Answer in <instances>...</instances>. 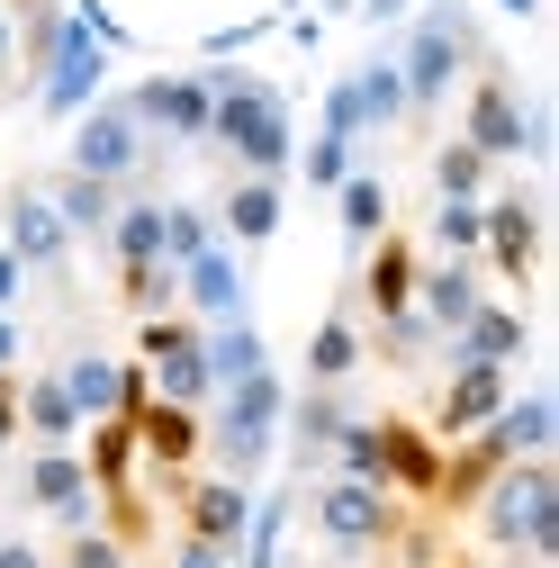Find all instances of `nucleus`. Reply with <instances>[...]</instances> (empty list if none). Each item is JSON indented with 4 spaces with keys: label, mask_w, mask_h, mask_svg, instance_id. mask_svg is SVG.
I'll use <instances>...</instances> for the list:
<instances>
[{
    "label": "nucleus",
    "mask_w": 559,
    "mask_h": 568,
    "mask_svg": "<svg viewBox=\"0 0 559 568\" xmlns=\"http://www.w3.org/2000/svg\"><path fill=\"white\" fill-rule=\"evenodd\" d=\"M487 190H497V163L451 135V145L434 154V199H487Z\"/></svg>",
    "instance_id": "obj_33"
},
{
    "label": "nucleus",
    "mask_w": 559,
    "mask_h": 568,
    "mask_svg": "<svg viewBox=\"0 0 559 568\" xmlns=\"http://www.w3.org/2000/svg\"><path fill=\"white\" fill-rule=\"evenodd\" d=\"M118 100L135 109V126H145L154 145H199V135H207V100H217V91H207V73L190 63V73H145Z\"/></svg>",
    "instance_id": "obj_8"
},
{
    "label": "nucleus",
    "mask_w": 559,
    "mask_h": 568,
    "mask_svg": "<svg viewBox=\"0 0 559 568\" xmlns=\"http://www.w3.org/2000/svg\"><path fill=\"white\" fill-rule=\"evenodd\" d=\"M325 135H353V145H362V135H370V118H362V91H353V73H334L325 82V118H316Z\"/></svg>",
    "instance_id": "obj_39"
},
{
    "label": "nucleus",
    "mask_w": 559,
    "mask_h": 568,
    "mask_svg": "<svg viewBox=\"0 0 559 568\" xmlns=\"http://www.w3.org/2000/svg\"><path fill=\"white\" fill-rule=\"evenodd\" d=\"M487 298V271L478 253H434V262H415V316H425L434 334H451L469 307Z\"/></svg>",
    "instance_id": "obj_18"
},
{
    "label": "nucleus",
    "mask_w": 559,
    "mask_h": 568,
    "mask_svg": "<svg viewBox=\"0 0 559 568\" xmlns=\"http://www.w3.org/2000/svg\"><path fill=\"white\" fill-rule=\"evenodd\" d=\"M207 217H217V235H226L235 253H262V244L280 235V217H289V190L262 181V172H235V181L217 190V207H207Z\"/></svg>",
    "instance_id": "obj_17"
},
{
    "label": "nucleus",
    "mask_w": 559,
    "mask_h": 568,
    "mask_svg": "<svg viewBox=\"0 0 559 568\" xmlns=\"http://www.w3.org/2000/svg\"><path fill=\"white\" fill-rule=\"evenodd\" d=\"M10 443L28 434H19V371H0V460H10Z\"/></svg>",
    "instance_id": "obj_40"
},
{
    "label": "nucleus",
    "mask_w": 559,
    "mask_h": 568,
    "mask_svg": "<svg viewBox=\"0 0 559 568\" xmlns=\"http://www.w3.org/2000/svg\"><path fill=\"white\" fill-rule=\"evenodd\" d=\"M199 352H207V379H217V388L271 362V343H262V325H253V307H244V316H217V325H199Z\"/></svg>",
    "instance_id": "obj_27"
},
{
    "label": "nucleus",
    "mask_w": 559,
    "mask_h": 568,
    "mask_svg": "<svg viewBox=\"0 0 559 568\" xmlns=\"http://www.w3.org/2000/svg\"><path fill=\"white\" fill-rule=\"evenodd\" d=\"M289 515H298V487H271V496H253V515H244V541H235V568H280Z\"/></svg>",
    "instance_id": "obj_29"
},
{
    "label": "nucleus",
    "mask_w": 559,
    "mask_h": 568,
    "mask_svg": "<svg viewBox=\"0 0 559 568\" xmlns=\"http://www.w3.org/2000/svg\"><path fill=\"white\" fill-rule=\"evenodd\" d=\"M415 28L388 45L397 54V82H406V118H434L460 82H469V63L487 54L478 45V10L469 0H425V10H406Z\"/></svg>",
    "instance_id": "obj_3"
},
{
    "label": "nucleus",
    "mask_w": 559,
    "mask_h": 568,
    "mask_svg": "<svg viewBox=\"0 0 559 568\" xmlns=\"http://www.w3.org/2000/svg\"><path fill=\"white\" fill-rule=\"evenodd\" d=\"M524 343H532V325H524V307H497V298H478L434 352H443V362H524Z\"/></svg>",
    "instance_id": "obj_20"
},
{
    "label": "nucleus",
    "mask_w": 559,
    "mask_h": 568,
    "mask_svg": "<svg viewBox=\"0 0 559 568\" xmlns=\"http://www.w3.org/2000/svg\"><path fill=\"white\" fill-rule=\"evenodd\" d=\"M298 506H307L316 541H325V550H343V559H370V550H388V541H406V532H415L406 496H388V487H370V478H343V469H316Z\"/></svg>",
    "instance_id": "obj_5"
},
{
    "label": "nucleus",
    "mask_w": 559,
    "mask_h": 568,
    "mask_svg": "<svg viewBox=\"0 0 559 568\" xmlns=\"http://www.w3.org/2000/svg\"><path fill=\"white\" fill-rule=\"evenodd\" d=\"M478 271H497L506 290H532V271H541V199L532 190H487Z\"/></svg>",
    "instance_id": "obj_7"
},
{
    "label": "nucleus",
    "mask_w": 559,
    "mask_h": 568,
    "mask_svg": "<svg viewBox=\"0 0 559 568\" xmlns=\"http://www.w3.org/2000/svg\"><path fill=\"white\" fill-rule=\"evenodd\" d=\"M280 415H289V379H280V371L262 362V371L226 379L217 397L199 406V434H207L199 452L217 460L226 478H244V487H253V478L271 469V452H280Z\"/></svg>",
    "instance_id": "obj_2"
},
{
    "label": "nucleus",
    "mask_w": 559,
    "mask_h": 568,
    "mask_svg": "<svg viewBox=\"0 0 559 568\" xmlns=\"http://www.w3.org/2000/svg\"><path fill=\"white\" fill-rule=\"evenodd\" d=\"M109 91V45L73 19V37H63V54L45 63V73L28 82V100H37V118H82L91 100Z\"/></svg>",
    "instance_id": "obj_11"
},
{
    "label": "nucleus",
    "mask_w": 559,
    "mask_h": 568,
    "mask_svg": "<svg viewBox=\"0 0 559 568\" xmlns=\"http://www.w3.org/2000/svg\"><path fill=\"white\" fill-rule=\"evenodd\" d=\"M478 217H487V199H434L425 244H434V253H478Z\"/></svg>",
    "instance_id": "obj_36"
},
{
    "label": "nucleus",
    "mask_w": 559,
    "mask_h": 568,
    "mask_svg": "<svg viewBox=\"0 0 559 568\" xmlns=\"http://www.w3.org/2000/svg\"><path fill=\"white\" fill-rule=\"evenodd\" d=\"M0 568H54V559H45L28 532H0Z\"/></svg>",
    "instance_id": "obj_41"
},
{
    "label": "nucleus",
    "mask_w": 559,
    "mask_h": 568,
    "mask_svg": "<svg viewBox=\"0 0 559 568\" xmlns=\"http://www.w3.org/2000/svg\"><path fill=\"white\" fill-rule=\"evenodd\" d=\"M19 290H28V262L0 244V307H10V316H19Z\"/></svg>",
    "instance_id": "obj_43"
},
{
    "label": "nucleus",
    "mask_w": 559,
    "mask_h": 568,
    "mask_svg": "<svg viewBox=\"0 0 559 568\" xmlns=\"http://www.w3.org/2000/svg\"><path fill=\"white\" fill-rule=\"evenodd\" d=\"M100 253H109V271H145V262H163V199H154V190H118V217H109Z\"/></svg>",
    "instance_id": "obj_23"
},
{
    "label": "nucleus",
    "mask_w": 559,
    "mask_h": 568,
    "mask_svg": "<svg viewBox=\"0 0 559 568\" xmlns=\"http://www.w3.org/2000/svg\"><path fill=\"white\" fill-rule=\"evenodd\" d=\"M506 397H515V371H506V362H451V379H443V397H434V415H425V434H434V443H460V434H478Z\"/></svg>",
    "instance_id": "obj_12"
},
{
    "label": "nucleus",
    "mask_w": 559,
    "mask_h": 568,
    "mask_svg": "<svg viewBox=\"0 0 559 568\" xmlns=\"http://www.w3.org/2000/svg\"><path fill=\"white\" fill-rule=\"evenodd\" d=\"M145 379H154V397H172V406H207V397H217V379H207V352H199V334H190V343H172L163 362H145Z\"/></svg>",
    "instance_id": "obj_30"
},
{
    "label": "nucleus",
    "mask_w": 559,
    "mask_h": 568,
    "mask_svg": "<svg viewBox=\"0 0 559 568\" xmlns=\"http://www.w3.org/2000/svg\"><path fill=\"white\" fill-rule=\"evenodd\" d=\"M207 244H217V217H207L199 199H163V262L181 271V262L207 253Z\"/></svg>",
    "instance_id": "obj_34"
},
{
    "label": "nucleus",
    "mask_w": 559,
    "mask_h": 568,
    "mask_svg": "<svg viewBox=\"0 0 559 568\" xmlns=\"http://www.w3.org/2000/svg\"><path fill=\"white\" fill-rule=\"evenodd\" d=\"M506 568H532V559H506Z\"/></svg>",
    "instance_id": "obj_49"
},
{
    "label": "nucleus",
    "mask_w": 559,
    "mask_h": 568,
    "mask_svg": "<svg viewBox=\"0 0 559 568\" xmlns=\"http://www.w3.org/2000/svg\"><path fill=\"white\" fill-rule=\"evenodd\" d=\"M506 460H515V452H506V434H497V415H487L478 434L443 443V478H434V506H443V515H469V506H478V487L497 478Z\"/></svg>",
    "instance_id": "obj_19"
},
{
    "label": "nucleus",
    "mask_w": 559,
    "mask_h": 568,
    "mask_svg": "<svg viewBox=\"0 0 559 568\" xmlns=\"http://www.w3.org/2000/svg\"><path fill=\"white\" fill-rule=\"evenodd\" d=\"M325 199H334V226H343V244H353V253H362L370 235H388V226H397V199H388V181H379V172H362V163L343 172Z\"/></svg>",
    "instance_id": "obj_24"
},
{
    "label": "nucleus",
    "mask_w": 559,
    "mask_h": 568,
    "mask_svg": "<svg viewBox=\"0 0 559 568\" xmlns=\"http://www.w3.org/2000/svg\"><path fill=\"white\" fill-rule=\"evenodd\" d=\"M199 406H172V397H145L135 406V460H154V478L163 487H181L190 469H199Z\"/></svg>",
    "instance_id": "obj_15"
},
{
    "label": "nucleus",
    "mask_w": 559,
    "mask_h": 568,
    "mask_svg": "<svg viewBox=\"0 0 559 568\" xmlns=\"http://www.w3.org/2000/svg\"><path fill=\"white\" fill-rule=\"evenodd\" d=\"M353 91H362V118L370 126H406V82H397V54L388 45L353 63Z\"/></svg>",
    "instance_id": "obj_32"
},
{
    "label": "nucleus",
    "mask_w": 559,
    "mask_h": 568,
    "mask_svg": "<svg viewBox=\"0 0 559 568\" xmlns=\"http://www.w3.org/2000/svg\"><path fill=\"white\" fill-rule=\"evenodd\" d=\"M443 568H478V559H443Z\"/></svg>",
    "instance_id": "obj_48"
},
{
    "label": "nucleus",
    "mask_w": 559,
    "mask_h": 568,
    "mask_svg": "<svg viewBox=\"0 0 559 568\" xmlns=\"http://www.w3.org/2000/svg\"><path fill=\"white\" fill-rule=\"evenodd\" d=\"M19 506H28V515H54L63 532L91 524V515H100V487H91L82 452H73V443H37L28 469H19Z\"/></svg>",
    "instance_id": "obj_9"
},
{
    "label": "nucleus",
    "mask_w": 559,
    "mask_h": 568,
    "mask_svg": "<svg viewBox=\"0 0 559 568\" xmlns=\"http://www.w3.org/2000/svg\"><path fill=\"white\" fill-rule=\"evenodd\" d=\"M19 434L28 443H82V406H73V388H63V371L19 379Z\"/></svg>",
    "instance_id": "obj_26"
},
{
    "label": "nucleus",
    "mask_w": 559,
    "mask_h": 568,
    "mask_svg": "<svg viewBox=\"0 0 559 568\" xmlns=\"http://www.w3.org/2000/svg\"><path fill=\"white\" fill-rule=\"evenodd\" d=\"M0 244H10L28 271H54L63 280V262H73V226L54 217L45 181H10V190H0Z\"/></svg>",
    "instance_id": "obj_10"
},
{
    "label": "nucleus",
    "mask_w": 559,
    "mask_h": 568,
    "mask_svg": "<svg viewBox=\"0 0 559 568\" xmlns=\"http://www.w3.org/2000/svg\"><path fill=\"white\" fill-rule=\"evenodd\" d=\"M469 524H478V541H487V550L550 568V559H559V469H550V452H524V460H506L497 478L478 487Z\"/></svg>",
    "instance_id": "obj_1"
},
{
    "label": "nucleus",
    "mask_w": 559,
    "mask_h": 568,
    "mask_svg": "<svg viewBox=\"0 0 559 568\" xmlns=\"http://www.w3.org/2000/svg\"><path fill=\"white\" fill-rule=\"evenodd\" d=\"M172 496H181V532H190V541H217V550L235 559V541H244V515H253V487H244V478H226V469H207V478L190 469Z\"/></svg>",
    "instance_id": "obj_13"
},
{
    "label": "nucleus",
    "mask_w": 559,
    "mask_h": 568,
    "mask_svg": "<svg viewBox=\"0 0 559 568\" xmlns=\"http://www.w3.org/2000/svg\"><path fill=\"white\" fill-rule=\"evenodd\" d=\"M460 145H478L487 163H541L550 154V118H541V100L532 91H515V73L497 54H478L469 63V109H460Z\"/></svg>",
    "instance_id": "obj_4"
},
{
    "label": "nucleus",
    "mask_w": 559,
    "mask_h": 568,
    "mask_svg": "<svg viewBox=\"0 0 559 568\" xmlns=\"http://www.w3.org/2000/svg\"><path fill=\"white\" fill-rule=\"evenodd\" d=\"M415 262H425V253H415V235H397V226L362 244V307H370V325H388V316L415 307Z\"/></svg>",
    "instance_id": "obj_21"
},
{
    "label": "nucleus",
    "mask_w": 559,
    "mask_h": 568,
    "mask_svg": "<svg viewBox=\"0 0 559 568\" xmlns=\"http://www.w3.org/2000/svg\"><path fill=\"white\" fill-rule=\"evenodd\" d=\"M10 10H28V0H10Z\"/></svg>",
    "instance_id": "obj_50"
},
{
    "label": "nucleus",
    "mask_w": 559,
    "mask_h": 568,
    "mask_svg": "<svg viewBox=\"0 0 559 568\" xmlns=\"http://www.w3.org/2000/svg\"><path fill=\"white\" fill-rule=\"evenodd\" d=\"M325 469H343V478H370V487H379V415H343V434H334Z\"/></svg>",
    "instance_id": "obj_35"
},
{
    "label": "nucleus",
    "mask_w": 559,
    "mask_h": 568,
    "mask_svg": "<svg viewBox=\"0 0 559 568\" xmlns=\"http://www.w3.org/2000/svg\"><path fill=\"white\" fill-rule=\"evenodd\" d=\"M244 307H253V290H244V253H235L226 235L181 262V316L217 325V316H244Z\"/></svg>",
    "instance_id": "obj_16"
},
{
    "label": "nucleus",
    "mask_w": 559,
    "mask_h": 568,
    "mask_svg": "<svg viewBox=\"0 0 559 568\" xmlns=\"http://www.w3.org/2000/svg\"><path fill=\"white\" fill-rule=\"evenodd\" d=\"M497 10H506V19H541V0H497Z\"/></svg>",
    "instance_id": "obj_47"
},
{
    "label": "nucleus",
    "mask_w": 559,
    "mask_h": 568,
    "mask_svg": "<svg viewBox=\"0 0 559 568\" xmlns=\"http://www.w3.org/2000/svg\"><path fill=\"white\" fill-rule=\"evenodd\" d=\"M406 10H415V0H362V19H370V28H397Z\"/></svg>",
    "instance_id": "obj_45"
},
{
    "label": "nucleus",
    "mask_w": 559,
    "mask_h": 568,
    "mask_svg": "<svg viewBox=\"0 0 559 568\" xmlns=\"http://www.w3.org/2000/svg\"><path fill=\"white\" fill-rule=\"evenodd\" d=\"M54 568H126V541L100 532V524H73V532H63V550H54Z\"/></svg>",
    "instance_id": "obj_38"
},
{
    "label": "nucleus",
    "mask_w": 559,
    "mask_h": 568,
    "mask_svg": "<svg viewBox=\"0 0 559 568\" xmlns=\"http://www.w3.org/2000/svg\"><path fill=\"white\" fill-rule=\"evenodd\" d=\"M172 568H235V559H226L217 541H190V532H181V550H172Z\"/></svg>",
    "instance_id": "obj_42"
},
{
    "label": "nucleus",
    "mask_w": 559,
    "mask_h": 568,
    "mask_svg": "<svg viewBox=\"0 0 559 568\" xmlns=\"http://www.w3.org/2000/svg\"><path fill=\"white\" fill-rule=\"evenodd\" d=\"M10 63H19V10L0 0V82H10Z\"/></svg>",
    "instance_id": "obj_44"
},
{
    "label": "nucleus",
    "mask_w": 559,
    "mask_h": 568,
    "mask_svg": "<svg viewBox=\"0 0 559 568\" xmlns=\"http://www.w3.org/2000/svg\"><path fill=\"white\" fill-rule=\"evenodd\" d=\"M434 478H443V443L415 415H379V487L406 506H434Z\"/></svg>",
    "instance_id": "obj_14"
},
{
    "label": "nucleus",
    "mask_w": 559,
    "mask_h": 568,
    "mask_svg": "<svg viewBox=\"0 0 559 568\" xmlns=\"http://www.w3.org/2000/svg\"><path fill=\"white\" fill-rule=\"evenodd\" d=\"M0 371H19V316L0 307Z\"/></svg>",
    "instance_id": "obj_46"
},
{
    "label": "nucleus",
    "mask_w": 559,
    "mask_h": 568,
    "mask_svg": "<svg viewBox=\"0 0 559 568\" xmlns=\"http://www.w3.org/2000/svg\"><path fill=\"white\" fill-rule=\"evenodd\" d=\"M497 434H506L515 460H524V452H550V443H559V406H550L541 388H515V397L497 406Z\"/></svg>",
    "instance_id": "obj_31"
},
{
    "label": "nucleus",
    "mask_w": 559,
    "mask_h": 568,
    "mask_svg": "<svg viewBox=\"0 0 559 568\" xmlns=\"http://www.w3.org/2000/svg\"><path fill=\"white\" fill-rule=\"evenodd\" d=\"M289 172H298L307 190H334L343 172H353V135H325V126H316L307 145H298V163H289Z\"/></svg>",
    "instance_id": "obj_37"
},
{
    "label": "nucleus",
    "mask_w": 559,
    "mask_h": 568,
    "mask_svg": "<svg viewBox=\"0 0 559 568\" xmlns=\"http://www.w3.org/2000/svg\"><path fill=\"white\" fill-rule=\"evenodd\" d=\"M343 415H353V406H343V388H289V415H280V443H289V460L316 478L325 469V452H334V434H343Z\"/></svg>",
    "instance_id": "obj_22"
},
{
    "label": "nucleus",
    "mask_w": 559,
    "mask_h": 568,
    "mask_svg": "<svg viewBox=\"0 0 559 568\" xmlns=\"http://www.w3.org/2000/svg\"><path fill=\"white\" fill-rule=\"evenodd\" d=\"M45 199H54V217L73 226V244H100L109 217H118V181H91V172H73V163L45 181Z\"/></svg>",
    "instance_id": "obj_25"
},
{
    "label": "nucleus",
    "mask_w": 559,
    "mask_h": 568,
    "mask_svg": "<svg viewBox=\"0 0 559 568\" xmlns=\"http://www.w3.org/2000/svg\"><path fill=\"white\" fill-rule=\"evenodd\" d=\"M362 362H370V334H362L353 316L334 307V316H325V325L307 334V379H316V388H343V379H353Z\"/></svg>",
    "instance_id": "obj_28"
},
{
    "label": "nucleus",
    "mask_w": 559,
    "mask_h": 568,
    "mask_svg": "<svg viewBox=\"0 0 559 568\" xmlns=\"http://www.w3.org/2000/svg\"><path fill=\"white\" fill-rule=\"evenodd\" d=\"M73 172H91V181H145V163H154V135L135 126V109L126 100H91L82 118H73V154H63Z\"/></svg>",
    "instance_id": "obj_6"
}]
</instances>
